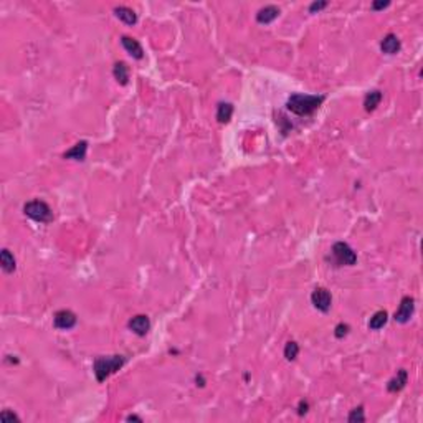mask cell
<instances>
[{"mask_svg": "<svg viewBox=\"0 0 423 423\" xmlns=\"http://www.w3.org/2000/svg\"><path fill=\"white\" fill-rule=\"evenodd\" d=\"M406 380H408V374H406L405 368H400L397 372V376L387 384V390L388 392H400V390L405 387Z\"/></svg>", "mask_w": 423, "mask_h": 423, "instance_id": "obj_13", "label": "cell"}, {"mask_svg": "<svg viewBox=\"0 0 423 423\" xmlns=\"http://www.w3.org/2000/svg\"><path fill=\"white\" fill-rule=\"evenodd\" d=\"M298 354H300V346H298L296 342H292V340H290L284 347V357L288 360H294L298 357Z\"/></svg>", "mask_w": 423, "mask_h": 423, "instance_id": "obj_20", "label": "cell"}, {"mask_svg": "<svg viewBox=\"0 0 423 423\" xmlns=\"http://www.w3.org/2000/svg\"><path fill=\"white\" fill-rule=\"evenodd\" d=\"M0 420L2 422H18V416L15 415V414H12V412H8V410H5V412H2V415H0Z\"/></svg>", "mask_w": 423, "mask_h": 423, "instance_id": "obj_24", "label": "cell"}, {"mask_svg": "<svg viewBox=\"0 0 423 423\" xmlns=\"http://www.w3.org/2000/svg\"><path fill=\"white\" fill-rule=\"evenodd\" d=\"M390 5V2L388 0H376V2L372 4V10H382V8H385V7H388Z\"/></svg>", "mask_w": 423, "mask_h": 423, "instance_id": "obj_25", "label": "cell"}, {"mask_svg": "<svg viewBox=\"0 0 423 423\" xmlns=\"http://www.w3.org/2000/svg\"><path fill=\"white\" fill-rule=\"evenodd\" d=\"M349 326H347V324H344V322H340V324H338V326H336V329H334V336L338 339H342L344 336H347V332H349Z\"/></svg>", "mask_w": 423, "mask_h": 423, "instance_id": "obj_22", "label": "cell"}, {"mask_svg": "<svg viewBox=\"0 0 423 423\" xmlns=\"http://www.w3.org/2000/svg\"><path fill=\"white\" fill-rule=\"evenodd\" d=\"M76 314L68 311V309H62V311H58L55 316H53V324H55L56 329H63V330H68V329H73L76 326Z\"/></svg>", "mask_w": 423, "mask_h": 423, "instance_id": "obj_6", "label": "cell"}, {"mask_svg": "<svg viewBox=\"0 0 423 423\" xmlns=\"http://www.w3.org/2000/svg\"><path fill=\"white\" fill-rule=\"evenodd\" d=\"M326 98L321 94H300L294 93L288 98L286 101V108L292 112V114L298 116H309L312 114L314 111L318 110L319 106L322 104Z\"/></svg>", "mask_w": 423, "mask_h": 423, "instance_id": "obj_1", "label": "cell"}, {"mask_svg": "<svg viewBox=\"0 0 423 423\" xmlns=\"http://www.w3.org/2000/svg\"><path fill=\"white\" fill-rule=\"evenodd\" d=\"M126 359H124L122 356H108V357H98L93 364V370H94V376H96V380L98 382H102L106 380L108 377L111 376V374H114L116 370H119Z\"/></svg>", "mask_w": 423, "mask_h": 423, "instance_id": "obj_2", "label": "cell"}, {"mask_svg": "<svg viewBox=\"0 0 423 423\" xmlns=\"http://www.w3.org/2000/svg\"><path fill=\"white\" fill-rule=\"evenodd\" d=\"M112 74H114V78L118 80L119 84H128L129 81V68L128 64L124 62H119L114 64V68H112Z\"/></svg>", "mask_w": 423, "mask_h": 423, "instance_id": "obj_17", "label": "cell"}, {"mask_svg": "<svg viewBox=\"0 0 423 423\" xmlns=\"http://www.w3.org/2000/svg\"><path fill=\"white\" fill-rule=\"evenodd\" d=\"M0 264H2V270L5 273H14L15 268H17L15 256L10 253V250H7V248H4V250L0 252Z\"/></svg>", "mask_w": 423, "mask_h": 423, "instance_id": "obj_14", "label": "cell"}, {"mask_svg": "<svg viewBox=\"0 0 423 423\" xmlns=\"http://www.w3.org/2000/svg\"><path fill=\"white\" fill-rule=\"evenodd\" d=\"M380 50L385 55H395L400 50V40L397 35L388 34L387 36H384V40L380 42Z\"/></svg>", "mask_w": 423, "mask_h": 423, "instance_id": "obj_11", "label": "cell"}, {"mask_svg": "<svg viewBox=\"0 0 423 423\" xmlns=\"http://www.w3.org/2000/svg\"><path fill=\"white\" fill-rule=\"evenodd\" d=\"M114 14L119 20H122L126 25H136L138 24V15L132 8L129 7H116L114 8Z\"/></svg>", "mask_w": 423, "mask_h": 423, "instance_id": "obj_15", "label": "cell"}, {"mask_svg": "<svg viewBox=\"0 0 423 423\" xmlns=\"http://www.w3.org/2000/svg\"><path fill=\"white\" fill-rule=\"evenodd\" d=\"M387 312L385 311H377L374 316L370 318V321H368V328H370L372 330H378V329H382L385 324H387Z\"/></svg>", "mask_w": 423, "mask_h": 423, "instance_id": "obj_19", "label": "cell"}, {"mask_svg": "<svg viewBox=\"0 0 423 423\" xmlns=\"http://www.w3.org/2000/svg\"><path fill=\"white\" fill-rule=\"evenodd\" d=\"M121 43H122L124 50H126L132 58L140 60V58L144 56V50H142V46H140V43L138 40H134V38H131V36L124 35L122 38H121Z\"/></svg>", "mask_w": 423, "mask_h": 423, "instance_id": "obj_9", "label": "cell"}, {"mask_svg": "<svg viewBox=\"0 0 423 423\" xmlns=\"http://www.w3.org/2000/svg\"><path fill=\"white\" fill-rule=\"evenodd\" d=\"M380 101H382V91H378V90L368 91V93L366 94V98H364L366 111H368V112L376 111V108L380 104Z\"/></svg>", "mask_w": 423, "mask_h": 423, "instance_id": "obj_16", "label": "cell"}, {"mask_svg": "<svg viewBox=\"0 0 423 423\" xmlns=\"http://www.w3.org/2000/svg\"><path fill=\"white\" fill-rule=\"evenodd\" d=\"M86 150H88V142L86 140H80L78 144H74L72 149L66 150L63 154L64 159H73V160H84Z\"/></svg>", "mask_w": 423, "mask_h": 423, "instance_id": "obj_12", "label": "cell"}, {"mask_svg": "<svg viewBox=\"0 0 423 423\" xmlns=\"http://www.w3.org/2000/svg\"><path fill=\"white\" fill-rule=\"evenodd\" d=\"M233 114V106L230 102H220L218 108H216V119H218V122L225 124L228 122L232 119Z\"/></svg>", "mask_w": 423, "mask_h": 423, "instance_id": "obj_18", "label": "cell"}, {"mask_svg": "<svg viewBox=\"0 0 423 423\" xmlns=\"http://www.w3.org/2000/svg\"><path fill=\"white\" fill-rule=\"evenodd\" d=\"M308 406H309V405H308L306 402H301V404H300V415H304V414H306V412H308Z\"/></svg>", "mask_w": 423, "mask_h": 423, "instance_id": "obj_26", "label": "cell"}, {"mask_svg": "<svg viewBox=\"0 0 423 423\" xmlns=\"http://www.w3.org/2000/svg\"><path fill=\"white\" fill-rule=\"evenodd\" d=\"M414 311H415L414 298L405 296L404 300L400 301V308L397 309V312H395V321L400 322V324L408 322L410 319H412V316H414Z\"/></svg>", "mask_w": 423, "mask_h": 423, "instance_id": "obj_7", "label": "cell"}, {"mask_svg": "<svg viewBox=\"0 0 423 423\" xmlns=\"http://www.w3.org/2000/svg\"><path fill=\"white\" fill-rule=\"evenodd\" d=\"M311 302L321 312H328L332 306V296L326 288H316L311 294Z\"/></svg>", "mask_w": 423, "mask_h": 423, "instance_id": "obj_5", "label": "cell"}, {"mask_svg": "<svg viewBox=\"0 0 423 423\" xmlns=\"http://www.w3.org/2000/svg\"><path fill=\"white\" fill-rule=\"evenodd\" d=\"M280 15V8L276 7V5H266V7L260 8L258 14H256V22L258 24H271L273 20L278 18Z\"/></svg>", "mask_w": 423, "mask_h": 423, "instance_id": "obj_10", "label": "cell"}, {"mask_svg": "<svg viewBox=\"0 0 423 423\" xmlns=\"http://www.w3.org/2000/svg\"><path fill=\"white\" fill-rule=\"evenodd\" d=\"M324 7H328L326 0H321V2H312L311 5H309V12H311V14L319 12V10H322Z\"/></svg>", "mask_w": 423, "mask_h": 423, "instance_id": "obj_23", "label": "cell"}, {"mask_svg": "<svg viewBox=\"0 0 423 423\" xmlns=\"http://www.w3.org/2000/svg\"><path fill=\"white\" fill-rule=\"evenodd\" d=\"M332 256L339 264H346V266H354L357 263V254L352 248L347 245L346 242H338L332 246Z\"/></svg>", "mask_w": 423, "mask_h": 423, "instance_id": "obj_4", "label": "cell"}, {"mask_svg": "<svg viewBox=\"0 0 423 423\" xmlns=\"http://www.w3.org/2000/svg\"><path fill=\"white\" fill-rule=\"evenodd\" d=\"M128 326L134 334L146 336L150 329V321H149L148 316H144V314H138V316H134L131 321H129Z\"/></svg>", "mask_w": 423, "mask_h": 423, "instance_id": "obj_8", "label": "cell"}, {"mask_svg": "<svg viewBox=\"0 0 423 423\" xmlns=\"http://www.w3.org/2000/svg\"><path fill=\"white\" fill-rule=\"evenodd\" d=\"M347 420L350 423H356V422H366V415H364V408L359 406V408H354L347 416Z\"/></svg>", "mask_w": 423, "mask_h": 423, "instance_id": "obj_21", "label": "cell"}, {"mask_svg": "<svg viewBox=\"0 0 423 423\" xmlns=\"http://www.w3.org/2000/svg\"><path fill=\"white\" fill-rule=\"evenodd\" d=\"M24 212L28 218L40 222V224H50L53 220V212L48 207V204L42 202V200H32L24 205Z\"/></svg>", "mask_w": 423, "mask_h": 423, "instance_id": "obj_3", "label": "cell"}, {"mask_svg": "<svg viewBox=\"0 0 423 423\" xmlns=\"http://www.w3.org/2000/svg\"><path fill=\"white\" fill-rule=\"evenodd\" d=\"M126 420L128 422H142V418H140V416H136V415H129V416H126Z\"/></svg>", "mask_w": 423, "mask_h": 423, "instance_id": "obj_27", "label": "cell"}]
</instances>
